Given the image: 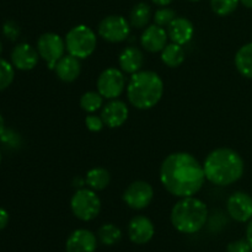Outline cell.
<instances>
[{"label":"cell","mask_w":252,"mask_h":252,"mask_svg":"<svg viewBox=\"0 0 252 252\" xmlns=\"http://www.w3.org/2000/svg\"><path fill=\"white\" fill-rule=\"evenodd\" d=\"M128 115L129 110L127 103L115 98L102 106L100 116L102 117L105 126H107L108 128H118L127 122Z\"/></svg>","instance_id":"14"},{"label":"cell","mask_w":252,"mask_h":252,"mask_svg":"<svg viewBox=\"0 0 252 252\" xmlns=\"http://www.w3.org/2000/svg\"><path fill=\"white\" fill-rule=\"evenodd\" d=\"M246 240L249 241V244H250V246L252 249V219L249 221L248 228H246Z\"/></svg>","instance_id":"34"},{"label":"cell","mask_w":252,"mask_h":252,"mask_svg":"<svg viewBox=\"0 0 252 252\" xmlns=\"http://www.w3.org/2000/svg\"><path fill=\"white\" fill-rule=\"evenodd\" d=\"M176 11L171 7H167V6H162L160 9H158L154 14V22L155 25L158 26H161V27H167L172 21L175 20L176 17Z\"/></svg>","instance_id":"28"},{"label":"cell","mask_w":252,"mask_h":252,"mask_svg":"<svg viewBox=\"0 0 252 252\" xmlns=\"http://www.w3.org/2000/svg\"><path fill=\"white\" fill-rule=\"evenodd\" d=\"M37 48L29 43H19L11 51V64L14 68L22 71H29L36 68L39 61Z\"/></svg>","instance_id":"13"},{"label":"cell","mask_w":252,"mask_h":252,"mask_svg":"<svg viewBox=\"0 0 252 252\" xmlns=\"http://www.w3.org/2000/svg\"><path fill=\"white\" fill-rule=\"evenodd\" d=\"M235 66L246 79H252V42L244 44L235 54Z\"/></svg>","instance_id":"20"},{"label":"cell","mask_w":252,"mask_h":252,"mask_svg":"<svg viewBox=\"0 0 252 252\" xmlns=\"http://www.w3.org/2000/svg\"><path fill=\"white\" fill-rule=\"evenodd\" d=\"M70 209L74 216L83 221L94 220L100 214L101 199L96 191L80 189L75 191L70 199Z\"/></svg>","instance_id":"6"},{"label":"cell","mask_w":252,"mask_h":252,"mask_svg":"<svg viewBox=\"0 0 252 252\" xmlns=\"http://www.w3.org/2000/svg\"><path fill=\"white\" fill-rule=\"evenodd\" d=\"M4 130H5V121H4V117L1 116V113H0V135L2 134Z\"/></svg>","instance_id":"36"},{"label":"cell","mask_w":252,"mask_h":252,"mask_svg":"<svg viewBox=\"0 0 252 252\" xmlns=\"http://www.w3.org/2000/svg\"><path fill=\"white\" fill-rule=\"evenodd\" d=\"M56 71L58 79H61L64 83H73L80 76L81 73V63L80 59L76 57L65 54L62 57L56 64L53 69Z\"/></svg>","instance_id":"18"},{"label":"cell","mask_w":252,"mask_h":252,"mask_svg":"<svg viewBox=\"0 0 252 252\" xmlns=\"http://www.w3.org/2000/svg\"><path fill=\"white\" fill-rule=\"evenodd\" d=\"M226 212L238 223H249L252 219V197L243 191L234 192L226 201Z\"/></svg>","instance_id":"11"},{"label":"cell","mask_w":252,"mask_h":252,"mask_svg":"<svg viewBox=\"0 0 252 252\" xmlns=\"http://www.w3.org/2000/svg\"><path fill=\"white\" fill-rule=\"evenodd\" d=\"M97 238L101 244L106 246H112L120 243L122 239V231L117 225L112 223L103 224L100 229H98Z\"/></svg>","instance_id":"24"},{"label":"cell","mask_w":252,"mask_h":252,"mask_svg":"<svg viewBox=\"0 0 252 252\" xmlns=\"http://www.w3.org/2000/svg\"><path fill=\"white\" fill-rule=\"evenodd\" d=\"M97 33L110 43H120L129 37L130 24L122 15H110L100 21Z\"/></svg>","instance_id":"8"},{"label":"cell","mask_w":252,"mask_h":252,"mask_svg":"<svg viewBox=\"0 0 252 252\" xmlns=\"http://www.w3.org/2000/svg\"><path fill=\"white\" fill-rule=\"evenodd\" d=\"M15 78V69L11 63L0 58V93L6 90Z\"/></svg>","instance_id":"27"},{"label":"cell","mask_w":252,"mask_h":252,"mask_svg":"<svg viewBox=\"0 0 252 252\" xmlns=\"http://www.w3.org/2000/svg\"><path fill=\"white\" fill-rule=\"evenodd\" d=\"M66 52L78 59H86L95 52L97 47V36L91 27L76 25L71 27L65 36Z\"/></svg>","instance_id":"5"},{"label":"cell","mask_w":252,"mask_h":252,"mask_svg":"<svg viewBox=\"0 0 252 252\" xmlns=\"http://www.w3.org/2000/svg\"><path fill=\"white\" fill-rule=\"evenodd\" d=\"M97 249V238L88 229H76L68 236L65 252H95Z\"/></svg>","instance_id":"15"},{"label":"cell","mask_w":252,"mask_h":252,"mask_svg":"<svg viewBox=\"0 0 252 252\" xmlns=\"http://www.w3.org/2000/svg\"><path fill=\"white\" fill-rule=\"evenodd\" d=\"M167 36L171 42L177 44H187L194 34V26L187 17L176 16L174 21L166 27Z\"/></svg>","instance_id":"17"},{"label":"cell","mask_w":252,"mask_h":252,"mask_svg":"<svg viewBox=\"0 0 252 252\" xmlns=\"http://www.w3.org/2000/svg\"><path fill=\"white\" fill-rule=\"evenodd\" d=\"M10 220V216L7 213L6 209L0 208V230H4L5 228L7 226Z\"/></svg>","instance_id":"33"},{"label":"cell","mask_w":252,"mask_h":252,"mask_svg":"<svg viewBox=\"0 0 252 252\" xmlns=\"http://www.w3.org/2000/svg\"><path fill=\"white\" fill-rule=\"evenodd\" d=\"M170 220L180 233L196 234L203 229L208 220V208L203 201L194 196L180 198L172 207Z\"/></svg>","instance_id":"4"},{"label":"cell","mask_w":252,"mask_h":252,"mask_svg":"<svg viewBox=\"0 0 252 252\" xmlns=\"http://www.w3.org/2000/svg\"><path fill=\"white\" fill-rule=\"evenodd\" d=\"M2 34L9 41L15 42L17 41V38L21 34V29H20L19 24L16 21H14V20H7L2 25Z\"/></svg>","instance_id":"29"},{"label":"cell","mask_w":252,"mask_h":252,"mask_svg":"<svg viewBox=\"0 0 252 252\" xmlns=\"http://www.w3.org/2000/svg\"><path fill=\"white\" fill-rule=\"evenodd\" d=\"M240 0H211V7L214 14L228 16L238 9Z\"/></svg>","instance_id":"26"},{"label":"cell","mask_w":252,"mask_h":252,"mask_svg":"<svg viewBox=\"0 0 252 252\" xmlns=\"http://www.w3.org/2000/svg\"><path fill=\"white\" fill-rule=\"evenodd\" d=\"M186 59V52L181 44L171 42L165 46L161 51V61L169 68H177L181 65Z\"/></svg>","instance_id":"21"},{"label":"cell","mask_w":252,"mask_h":252,"mask_svg":"<svg viewBox=\"0 0 252 252\" xmlns=\"http://www.w3.org/2000/svg\"><path fill=\"white\" fill-rule=\"evenodd\" d=\"M0 162H1V153H0Z\"/></svg>","instance_id":"40"},{"label":"cell","mask_w":252,"mask_h":252,"mask_svg":"<svg viewBox=\"0 0 252 252\" xmlns=\"http://www.w3.org/2000/svg\"><path fill=\"white\" fill-rule=\"evenodd\" d=\"M154 198V189L152 185L143 180L132 182L123 192V201L129 208L142 211L152 203Z\"/></svg>","instance_id":"10"},{"label":"cell","mask_w":252,"mask_h":252,"mask_svg":"<svg viewBox=\"0 0 252 252\" xmlns=\"http://www.w3.org/2000/svg\"><path fill=\"white\" fill-rule=\"evenodd\" d=\"M2 53V43H1V41H0V54Z\"/></svg>","instance_id":"38"},{"label":"cell","mask_w":252,"mask_h":252,"mask_svg":"<svg viewBox=\"0 0 252 252\" xmlns=\"http://www.w3.org/2000/svg\"><path fill=\"white\" fill-rule=\"evenodd\" d=\"M206 180L216 186L225 187L243 177L245 165L241 155L231 148L212 150L203 162Z\"/></svg>","instance_id":"2"},{"label":"cell","mask_w":252,"mask_h":252,"mask_svg":"<svg viewBox=\"0 0 252 252\" xmlns=\"http://www.w3.org/2000/svg\"><path fill=\"white\" fill-rule=\"evenodd\" d=\"M204 181L203 164L189 153H172L160 166V182L170 194L179 198L198 193Z\"/></svg>","instance_id":"1"},{"label":"cell","mask_w":252,"mask_h":252,"mask_svg":"<svg viewBox=\"0 0 252 252\" xmlns=\"http://www.w3.org/2000/svg\"><path fill=\"white\" fill-rule=\"evenodd\" d=\"M189 1H199V0H189Z\"/></svg>","instance_id":"39"},{"label":"cell","mask_w":252,"mask_h":252,"mask_svg":"<svg viewBox=\"0 0 252 252\" xmlns=\"http://www.w3.org/2000/svg\"><path fill=\"white\" fill-rule=\"evenodd\" d=\"M103 106V97L98 91H86L80 97V107L86 113H95Z\"/></svg>","instance_id":"25"},{"label":"cell","mask_w":252,"mask_h":252,"mask_svg":"<svg viewBox=\"0 0 252 252\" xmlns=\"http://www.w3.org/2000/svg\"><path fill=\"white\" fill-rule=\"evenodd\" d=\"M240 4H243L248 9H252V0H240Z\"/></svg>","instance_id":"37"},{"label":"cell","mask_w":252,"mask_h":252,"mask_svg":"<svg viewBox=\"0 0 252 252\" xmlns=\"http://www.w3.org/2000/svg\"><path fill=\"white\" fill-rule=\"evenodd\" d=\"M125 73L117 68H107L98 75L96 86L103 98L115 100L118 98L127 88Z\"/></svg>","instance_id":"9"},{"label":"cell","mask_w":252,"mask_h":252,"mask_svg":"<svg viewBox=\"0 0 252 252\" xmlns=\"http://www.w3.org/2000/svg\"><path fill=\"white\" fill-rule=\"evenodd\" d=\"M128 238L133 244L145 245L153 239L155 234V226L153 221L145 216H135L128 224Z\"/></svg>","instance_id":"12"},{"label":"cell","mask_w":252,"mask_h":252,"mask_svg":"<svg viewBox=\"0 0 252 252\" xmlns=\"http://www.w3.org/2000/svg\"><path fill=\"white\" fill-rule=\"evenodd\" d=\"M167 39H169V36H167L166 30L154 24L144 29L140 36V44L145 51L150 53H158L165 48Z\"/></svg>","instance_id":"16"},{"label":"cell","mask_w":252,"mask_h":252,"mask_svg":"<svg viewBox=\"0 0 252 252\" xmlns=\"http://www.w3.org/2000/svg\"><path fill=\"white\" fill-rule=\"evenodd\" d=\"M110 172L103 167H93V169L89 170L85 177V184L88 185L89 189L96 192L103 191L110 185Z\"/></svg>","instance_id":"22"},{"label":"cell","mask_w":252,"mask_h":252,"mask_svg":"<svg viewBox=\"0 0 252 252\" xmlns=\"http://www.w3.org/2000/svg\"><path fill=\"white\" fill-rule=\"evenodd\" d=\"M143 64H144V54L138 47H126L118 56V65L123 73H138L142 70Z\"/></svg>","instance_id":"19"},{"label":"cell","mask_w":252,"mask_h":252,"mask_svg":"<svg viewBox=\"0 0 252 252\" xmlns=\"http://www.w3.org/2000/svg\"><path fill=\"white\" fill-rule=\"evenodd\" d=\"M152 1L154 2L155 5H158V6L162 7V6H169L174 0H152Z\"/></svg>","instance_id":"35"},{"label":"cell","mask_w":252,"mask_h":252,"mask_svg":"<svg viewBox=\"0 0 252 252\" xmlns=\"http://www.w3.org/2000/svg\"><path fill=\"white\" fill-rule=\"evenodd\" d=\"M36 48L39 57L46 62L47 66L53 70L59 59L65 56V39L62 38L58 33L46 32L38 37Z\"/></svg>","instance_id":"7"},{"label":"cell","mask_w":252,"mask_h":252,"mask_svg":"<svg viewBox=\"0 0 252 252\" xmlns=\"http://www.w3.org/2000/svg\"><path fill=\"white\" fill-rule=\"evenodd\" d=\"M152 20V9L147 2H138L129 14L130 26L135 29H145Z\"/></svg>","instance_id":"23"},{"label":"cell","mask_w":252,"mask_h":252,"mask_svg":"<svg viewBox=\"0 0 252 252\" xmlns=\"http://www.w3.org/2000/svg\"><path fill=\"white\" fill-rule=\"evenodd\" d=\"M164 95V81L153 70H139L132 74L127 84V97L138 110L155 107Z\"/></svg>","instance_id":"3"},{"label":"cell","mask_w":252,"mask_h":252,"mask_svg":"<svg viewBox=\"0 0 252 252\" xmlns=\"http://www.w3.org/2000/svg\"><path fill=\"white\" fill-rule=\"evenodd\" d=\"M0 143L6 148L14 149V148H19V145L21 144V138H20V135L15 130L5 128L2 134L0 135Z\"/></svg>","instance_id":"30"},{"label":"cell","mask_w":252,"mask_h":252,"mask_svg":"<svg viewBox=\"0 0 252 252\" xmlns=\"http://www.w3.org/2000/svg\"><path fill=\"white\" fill-rule=\"evenodd\" d=\"M85 126L90 132H100L105 127V123L101 116L95 115V113H89L85 118Z\"/></svg>","instance_id":"31"},{"label":"cell","mask_w":252,"mask_h":252,"mask_svg":"<svg viewBox=\"0 0 252 252\" xmlns=\"http://www.w3.org/2000/svg\"><path fill=\"white\" fill-rule=\"evenodd\" d=\"M226 252H252V249L246 239H240L229 243Z\"/></svg>","instance_id":"32"}]
</instances>
